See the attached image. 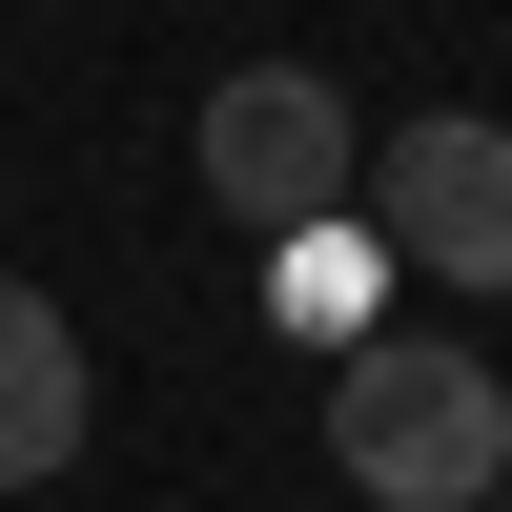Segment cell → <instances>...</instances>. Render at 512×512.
Here are the masks:
<instances>
[{"instance_id": "obj_1", "label": "cell", "mask_w": 512, "mask_h": 512, "mask_svg": "<svg viewBox=\"0 0 512 512\" xmlns=\"http://www.w3.org/2000/svg\"><path fill=\"white\" fill-rule=\"evenodd\" d=\"M328 472L369 512H492L512 492V369L472 328H369V349H328Z\"/></svg>"}, {"instance_id": "obj_5", "label": "cell", "mask_w": 512, "mask_h": 512, "mask_svg": "<svg viewBox=\"0 0 512 512\" xmlns=\"http://www.w3.org/2000/svg\"><path fill=\"white\" fill-rule=\"evenodd\" d=\"M369 267H390L369 226H287V246H267V308L308 328V349H369V328H390V308H369Z\"/></svg>"}, {"instance_id": "obj_2", "label": "cell", "mask_w": 512, "mask_h": 512, "mask_svg": "<svg viewBox=\"0 0 512 512\" xmlns=\"http://www.w3.org/2000/svg\"><path fill=\"white\" fill-rule=\"evenodd\" d=\"M349 226L390 246L410 287H451V308H512V123H472V103H410V123H369V164H349Z\"/></svg>"}, {"instance_id": "obj_4", "label": "cell", "mask_w": 512, "mask_h": 512, "mask_svg": "<svg viewBox=\"0 0 512 512\" xmlns=\"http://www.w3.org/2000/svg\"><path fill=\"white\" fill-rule=\"evenodd\" d=\"M82 431H103V390H82V328L41 308V287H0V492H62Z\"/></svg>"}, {"instance_id": "obj_6", "label": "cell", "mask_w": 512, "mask_h": 512, "mask_svg": "<svg viewBox=\"0 0 512 512\" xmlns=\"http://www.w3.org/2000/svg\"><path fill=\"white\" fill-rule=\"evenodd\" d=\"M492 512H512V492H492Z\"/></svg>"}, {"instance_id": "obj_3", "label": "cell", "mask_w": 512, "mask_h": 512, "mask_svg": "<svg viewBox=\"0 0 512 512\" xmlns=\"http://www.w3.org/2000/svg\"><path fill=\"white\" fill-rule=\"evenodd\" d=\"M185 164H205V205H226L246 246H287V226H349L369 123H349V82H328V62H226V82H205V123H185Z\"/></svg>"}]
</instances>
